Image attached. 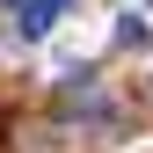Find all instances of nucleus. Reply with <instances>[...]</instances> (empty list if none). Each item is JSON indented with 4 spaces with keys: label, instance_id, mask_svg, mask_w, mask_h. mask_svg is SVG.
I'll return each mask as SVG.
<instances>
[{
    "label": "nucleus",
    "instance_id": "1",
    "mask_svg": "<svg viewBox=\"0 0 153 153\" xmlns=\"http://www.w3.org/2000/svg\"><path fill=\"white\" fill-rule=\"evenodd\" d=\"M73 0H15V36H51V22Z\"/></svg>",
    "mask_w": 153,
    "mask_h": 153
}]
</instances>
